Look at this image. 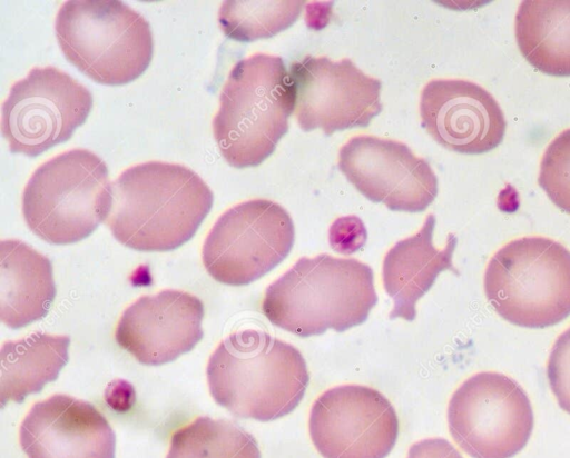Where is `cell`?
Here are the masks:
<instances>
[{
  "mask_svg": "<svg viewBox=\"0 0 570 458\" xmlns=\"http://www.w3.org/2000/svg\"><path fill=\"white\" fill-rule=\"evenodd\" d=\"M110 193L105 223L120 243L139 251H169L187 242L214 201L194 170L164 161L127 168Z\"/></svg>",
  "mask_w": 570,
  "mask_h": 458,
  "instance_id": "6da1fadb",
  "label": "cell"
},
{
  "mask_svg": "<svg viewBox=\"0 0 570 458\" xmlns=\"http://www.w3.org/2000/svg\"><path fill=\"white\" fill-rule=\"evenodd\" d=\"M338 169L363 196L390 210L419 212L438 195L430 163L401 141L355 136L341 147Z\"/></svg>",
  "mask_w": 570,
  "mask_h": 458,
  "instance_id": "4fadbf2b",
  "label": "cell"
},
{
  "mask_svg": "<svg viewBox=\"0 0 570 458\" xmlns=\"http://www.w3.org/2000/svg\"><path fill=\"white\" fill-rule=\"evenodd\" d=\"M294 239L293 220L279 203L252 199L217 219L204 241L202 259L215 280L245 286L281 263Z\"/></svg>",
  "mask_w": 570,
  "mask_h": 458,
  "instance_id": "9c48e42d",
  "label": "cell"
},
{
  "mask_svg": "<svg viewBox=\"0 0 570 458\" xmlns=\"http://www.w3.org/2000/svg\"><path fill=\"white\" fill-rule=\"evenodd\" d=\"M28 458H114L116 437L90 402L56 394L36 402L21 422Z\"/></svg>",
  "mask_w": 570,
  "mask_h": 458,
  "instance_id": "2e32d148",
  "label": "cell"
},
{
  "mask_svg": "<svg viewBox=\"0 0 570 458\" xmlns=\"http://www.w3.org/2000/svg\"><path fill=\"white\" fill-rule=\"evenodd\" d=\"M166 458H261V451L236 422L202 416L173 434Z\"/></svg>",
  "mask_w": 570,
  "mask_h": 458,
  "instance_id": "44dd1931",
  "label": "cell"
},
{
  "mask_svg": "<svg viewBox=\"0 0 570 458\" xmlns=\"http://www.w3.org/2000/svg\"><path fill=\"white\" fill-rule=\"evenodd\" d=\"M110 189L106 162L90 150L71 149L32 173L22 192V216L46 242L75 243L107 219Z\"/></svg>",
  "mask_w": 570,
  "mask_h": 458,
  "instance_id": "8992f818",
  "label": "cell"
},
{
  "mask_svg": "<svg viewBox=\"0 0 570 458\" xmlns=\"http://www.w3.org/2000/svg\"><path fill=\"white\" fill-rule=\"evenodd\" d=\"M289 79L295 94V117L301 129L321 128L325 135L366 127L382 111V82L344 58L306 56L294 61Z\"/></svg>",
  "mask_w": 570,
  "mask_h": 458,
  "instance_id": "8fae6325",
  "label": "cell"
},
{
  "mask_svg": "<svg viewBox=\"0 0 570 458\" xmlns=\"http://www.w3.org/2000/svg\"><path fill=\"white\" fill-rule=\"evenodd\" d=\"M515 39L542 73L570 77V0H525L515 14Z\"/></svg>",
  "mask_w": 570,
  "mask_h": 458,
  "instance_id": "d6986e66",
  "label": "cell"
},
{
  "mask_svg": "<svg viewBox=\"0 0 570 458\" xmlns=\"http://www.w3.org/2000/svg\"><path fill=\"white\" fill-rule=\"evenodd\" d=\"M533 411L523 388L512 378L482 371L468 378L448 407L449 431L472 458H511L528 444Z\"/></svg>",
  "mask_w": 570,
  "mask_h": 458,
  "instance_id": "ba28073f",
  "label": "cell"
},
{
  "mask_svg": "<svg viewBox=\"0 0 570 458\" xmlns=\"http://www.w3.org/2000/svg\"><path fill=\"white\" fill-rule=\"evenodd\" d=\"M407 458H463L459 450L443 438H426L413 444Z\"/></svg>",
  "mask_w": 570,
  "mask_h": 458,
  "instance_id": "d4e9b609",
  "label": "cell"
},
{
  "mask_svg": "<svg viewBox=\"0 0 570 458\" xmlns=\"http://www.w3.org/2000/svg\"><path fill=\"white\" fill-rule=\"evenodd\" d=\"M538 183L549 199L570 215V128L547 147L540 162Z\"/></svg>",
  "mask_w": 570,
  "mask_h": 458,
  "instance_id": "603a6c76",
  "label": "cell"
},
{
  "mask_svg": "<svg viewBox=\"0 0 570 458\" xmlns=\"http://www.w3.org/2000/svg\"><path fill=\"white\" fill-rule=\"evenodd\" d=\"M94 99L82 83L56 67H33L2 103L1 132L13 153L36 157L71 138Z\"/></svg>",
  "mask_w": 570,
  "mask_h": 458,
  "instance_id": "30bf717a",
  "label": "cell"
},
{
  "mask_svg": "<svg viewBox=\"0 0 570 458\" xmlns=\"http://www.w3.org/2000/svg\"><path fill=\"white\" fill-rule=\"evenodd\" d=\"M435 217L430 213L421 229L413 236L397 241L385 255L382 280L385 292L393 300L390 319L412 321L416 317V302L433 286L441 271L451 270L456 247L455 235L449 233L443 249L433 245Z\"/></svg>",
  "mask_w": 570,
  "mask_h": 458,
  "instance_id": "e0dca14e",
  "label": "cell"
},
{
  "mask_svg": "<svg viewBox=\"0 0 570 458\" xmlns=\"http://www.w3.org/2000/svg\"><path fill=\"white\" fill-rule=\"evenodd\" d=\"M305 1L227 0L218 10L224 34L236 41L271 38L289 28L299 17Z\"/></svg>",
  "mask_w": 570,
  "mask_h": 458,
  "instance_id": "7402d4cb",
  "label": "cell"
},
{
  "mask_svg": "<svg viewBox=\"0 0 570 458\" xmlns=\"http://www.w3.org/2000/svg\"><path fill=\"white\" fill-rule=\"evenodd\" d=\"M422 127L441 146L480 155L497 148L505 133L504 114L493 96L462 79H434L421 92Z\"/></svg>",
  "mask_w": 570,
  "mask_h": 458,
  "instance_id": "5bb4252c",
  "label": "cell"
},
{
  "mask_svg": "<svg viewBox=\"0 0 570 458\" xmlns=\"http://www.w3.org/2000/svg\"><path fill=\"white\" fill-rule=\"evenodd\" d=\"M203 302L166 289L141 296L121 315L115 338L140 364L159 366L190 351L202 339Z\"/></svg>",
  "mask_w": 570,
  "mask_h": 458,
  "instance_id": "9a60e30c",
  "label": "cell"
},
{
  "mask_svg": "<svg viewBox=\"0 0 570 458\" xmlns=\"http://www.w3.org/2000/svg\"><path fill=\"white\" fill-rule=\"evenodd\" d=\"M376 301L368 265L321 253L299 258L271 283L262 310L276 327L305 338L363 323Z\"/></svg>",
  "mask_w": 570,
  "mask_h": 458,
  "instance_id": "3957f363",
  "label": "cell"
},
{
  "mask_svg": "<svg viewBox=\"0 0 570 458\" xmlns=\"http://www.w3.org/2000/svg\"><path fill=\"white\" fill-rule=\"evenodd\" d=\"M547 377L558 405L570 415V328L552 346L547 362Z\"/></svg>",
  "mask_w": 570,
  "mask_h": 458,
  "instance_id": "cb8c5ba5",
  "label": "cell"
},
{
  "mask_svg": "<svg viewBox=\"0 0 570 458\" xmlns=\"http://www.w3.org/2000/svg\"><path fill=\"white\" fill-rule=\"evenodd\" d=\"M308 428L324 458H385L396 442L399 419L376 389L343 385L314 401Z\"/></svg>",
  "mask_w": 570,
  "mask_h": 458,
  "instance_id": "7c38bea8",
  "label": "cell"
},
{
  "mask_svg": "<svg viewBox=\"0 0 570 458\" xmlns=\"http://www.w3.org/2000/svg\"><path fill=\"white\" fill-rule=\"evenodd\" d=\"M56 297L48 257L17 239L0 242V318L21 328L43 318Z\"/></svg>",
  "mask_w": 570,
  "mask_h": 458,
  "instance_id": "ac0fdd59",
  "label": "cell"
},
{
  "mask_svg": "<svg viewBox=\"0 0 570 458\" xmlns=\"http://www.w3.org/2000/svg\"><path fill=\"white\" fill-rule=\"evenodd\" d=\"M484 292L510 323L546 328L570 315V251L546 237H522L501 247L488 262Z\"/></svg>",
  "mask_w": 570,
  "mask_h": 458,
  "instance_id": "52a82bcc",
  "label": "cell"
},
{
  "mask_svg": "<svg viewBox=\"0 0 570 458\" xmlns=\"http://www.w3.org/2000/svg\"><path fill=\"white\" fill-rule=\"evenodd\" d=\"M69 336L40 331L4 341L0 350V402H21L58 378L68 361Z\"/></svg>",
  "mask_w": 570,
  "mask_h": 458,
  "instance_id": "ffe728a7",
  "label": "cell"
},
{
  "mask_svg": "<svg viewBox=\"0 0 570 458\" xmlns=\"http://www.w3.org/2000/svg\"><path fill=\"white\" fill-rule=\"evenodd\" d=\"M212 397L238 418L275 420L304 397L309 374L301 351L257 329L233 332L207 364Z\"/></svg>",
  "mask_w": 570,
  "mask_h": 458,
  "instance_id": "7a4b0ae2",
  "label": "cell"
},
{
  "mask_svg": "<svg viewBox=\"0 0 570 458\" xmlns=\"http://www.w3.org/2000/svg\"><path fill=\"white\" fill-rule=\"evenodd\" d=\"M294 108V88L281 57L258 52L237 61L213 119L224 159L235 168L261 165L287 132Z\"/></svg>",
  "mask_w": 570,
  "mask_h": 458,
  "instance_id": "277c9868",
  "label": "cell"
},
{
  "mask_svg": "<svg viewBox=\"0 0 570 458\" xmlns=\"http://www.w3.org/2000/svg\"><path fill=\"white\" fill-rule=\"evenodd\" d=\"M66 59L94 81L121 86L140 77L154 51L148 21L119 0H69L56 16Z\"/></svg>",
  "mask_w": 570,
  "mask_h": 458,
  "instance_id": "5b68a950",
  "label": "cell"
}]
</instances>
